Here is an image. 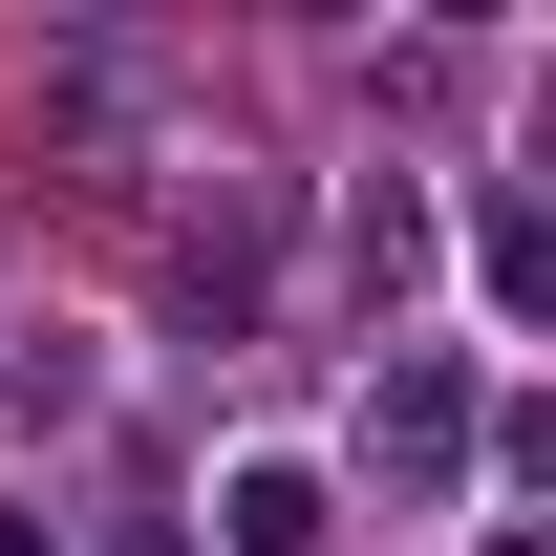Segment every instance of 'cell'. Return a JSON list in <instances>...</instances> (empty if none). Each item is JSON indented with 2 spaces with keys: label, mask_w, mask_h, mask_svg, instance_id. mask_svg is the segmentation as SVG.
Returning a JSON list of instances; mask_svg holds the SVG:
<instances>
[{
  "label": "cell",
  "mask_w": 556,
  "mask_h": 556,
  "mask_svg": "<svg viewBox=\"0 0 556 556\" xmlns=\"http://www.w3.org/2000/svg\"><path fill=\"white\" fill-rule=\"evenodd\" d=\"M214 535H236V556H321V535H343V492L300 471V450H257V471L214 492Z\"/></svg>",
  "instance_id": "1"
},
{
  "label": "cell",
  "mask_w": 556,
  "mask_h": 556,
  "mask_svg": "<svg viewBox=\"0 0 556 556\" xmlns=\"http://www.w3.org/2000/svg\"><path fill=\"white\" fill-rule=\"evenodd\" d=\"M450 428H471V386H450V364H386V407H364V471H450Z\"/></svg>",
  "instance_id": "2"
},
{
  "label": "cell",
  "mask_w": 556,
  "mask_h": 556,
  "mask_svg": "<svg viewBox=\"0 0 556 556\" xmlns=\"http://www.w3.org/2000/svg\"><path fill=\"white\" fill-rule=\"evenodd\" d=\"M471 257H492V300L535 321V300H556V214H535V193H492V236H471Z\"/></svg>",
  "instance_id": "3"
},
{
  "label": "cell",
  "mask_w": 556,
  "mask_h": 556,
  "mask_svg": "<svg viewBox=\"0 0 556 556\" xmlns=\"http://www.w3.org/2000/svg\"><path fill=\"white\" fill-rule=\"evenodd\" d=\"M0 556H43V514H22V492H0Z\"/></svg>",
  "instance_id": "4"
}]
</instances>
